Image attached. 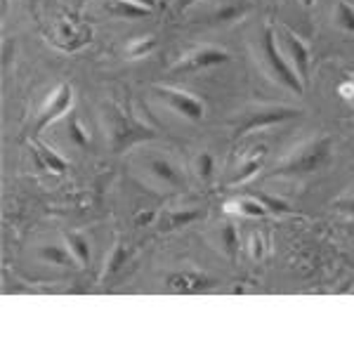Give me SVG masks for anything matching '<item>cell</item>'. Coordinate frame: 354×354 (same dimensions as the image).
I'll use <instances>...</instances> for the list:
<instances>
[{"label": "cell", "mask_w": 354, "mask_h": 354, "mask_svg": "<svg viewBox=\"0 0 354 354\" xmlns=\"http://www.w3.org/2000/svg\"><path fill=\"white\" fill-rule=\"evenodd\" d=\"M265 151H267V147H258V153H253V156H248L245 158V163L239 168V173L234 175V185H239V182H245L248 177H253L255 173L260 170V165H262V158H265Z\"/></svg>", "instance_id": "obj_16"}, {"label": "cell", "mask_w": 354, "mask_h": 354, "mask_svg": "<svg viewBox=\"0 0 354 354\" xmlns=\"http://www.w3.org/2000/svg\"><path fill=\"white\" fill-rule=\"evenodd\" d=\"M335 24H338L342 31L354 33V8L347 0H338V8H335Z\"/></svg>", "instance_id": "obj_18"}, {"label": "cell", "mask_w": 354, "mask_h": 354, "mask_svg": "<svg viewBox=\"0 0 354 354\" xmlns=\"http://www.w3.org/2000/svg\"><path fill=\"white\" fill-rule=\"evenodd\" d=\"M41 260L50 262V265H62V267H73V265H81L76 260V255L68 250V245H43L38 250Z\"/></svg>", "instance_id": "obj_12"}, {"label": "cell", "mask_w": 354, "mask_h": 354, "mask_svg": "<svg viewBox=\"0 0 354 354\" xmlns=\"http://www.w3.org/2000/svg\"><path fill=\"white\" fill-rule=\"evenodd\" d=\"M153 93H156L158 100L165 102L170 109L180 113V116L189 118V121H194V123L203 121L205 104L201 100H196L194 95L182 93V90H175V88H161V85H156V88H153Z\"/></svg>", "instance_id": "obj_4"}, {"label": "cell", "mask_w": 354, "mask_h": 354, "mask_svg": "<svg viewBox=\"0 0 354 354\" xmlns=\"http://www.w3.org/2000/svg\"><path fill=\"white\" fill-rule=\"evenodd\" d=\"M300 116L298 109H290V106H270V109H260L255 113H248V118L239 125L236 135H248L250 130L258 128H267V125H277L281 121H288V118Z\"/></svg>", "instance_id": "obj_8"}, {"label": "cell", "mask_w": 354, "mask_h": 354, "mask_svg": "<svg viewBox=\"0 0 354 354\" xmlns=\"http://www.w3.org/2000/svg\"><path fill=\"white\" fill-rule=\"evenodd\" d=\"M253 196L260 198L270 213H293V208H290L288 203L279 201V198H274V196H267V194H258V192H253Z\"/></svg>", "instance_id": "obj_21"}, {"label": "cell", "mask_w": 354, "mask_h": 354, "mask_svg": "<svg viewBox=\"0 0 354 354\" xmlns=\"http://www.w3.org/2000/svg\"><path fill=\"white\" fill-rule=\"evenodd\" d=\"M340 95L345 97L350 104H354V81H347V83H342L340 85Z\"/></svg>", "instance_id": "obj_27"}, {"label": "cell", "mask_w": 354, "mask_h": 354, "mask_svg": "<svg viewBox=\"0 0 354 354\" xmlns=\"http://www.w3.org/2000/svg\"><path fill=\"white\" fill-rule=\"evenodd\" d=\"M227 62H230V53H227V50L208 45V48H198V50H194V53L185 55L173 68H170V73H194L208 66L227 64Z\"/></svg>", "instance_id": "obj_6"}, {"label": "cell", "mask_w": 354, "mask_h": 354, "mask_svg": "<svg viewBox=\"0 0 354 354\" xmlns=\"http://www.w3.org/2000/svg\"><path fill=\"white\" fill-rule=\"evenodd\" d=\"M109 118H111V142L116 151H123L125 147H130L137 140H149V137H153L151 128L135 121L133 116H125L118 109H111Z\"/></svg>", "instance_id": "obj_3"}, {"label": "cell", "mask_w": 354, "mask_h": 354, "mask_svg": "<svg viewBox=\"0 0 354 354\" xmlns=\"http://www.w3.org/2000/svg\"><path fill=\"white\" fill-rule=\"evenodd\" d=\"M352 125H354V123H352Z\"/></svg>", "instance_id": "obj_31"}, {"label": "cell", "mask_w": 354, "mask_h": 354, "mask_svg": "<svg viewBox=\"0 0 354 354\" xmlns=\"http://www.w3.org/2000/svg\"><path fill=\"white\" fill-rule=\"evenodd\" d=\"M156 50V38L147 36V38H135L133 43L128 45V57L130 59H140V57H147L149 53Z\"/></svg>", "instance_id": "obj_19"}, {"label": "cell", "mask_w": 354, "mask_h": 354, "mask_svg": "<svg viewBox=\"0 0 354 354\" xmlns=\"http://www.w3.org/2000/svg\"><path fill=\"white\" fill-rule=\"evenodd\" d=\"M201 218L198 210H165L163 218H161V230L163 232H173L177 227H185L189 222Z\"/></svg>", "instance_id": "obj_13"}, {"label": "cell", "mask_w": 354, "mask_h": 354, "mask_svg": "<svg viewBox=\"0 0 354 354\" xmlns=\"http://www.w3.org/2000/svg\"><path fill=\"white\" fill-rule=\"evenodd\" d=\"M135 3L145 5V8H149V10H153V8H156V0H135Z\"/></svg>", "instance_id": "obj_28"}, {"label": "cell", "mask_w": 354, "mask_h": 354, "mask_svg": "<svg viewBox=\"0 0 354 354\" xmlns=\"http://www.w3.org/2000/svg\"><path fill=\"white\" fill-rule=\"evenodd\" d=\"M66 245H68V250L76 255V260L81 262V265H88V262H90V243H88V239H83L81 234L71 232V234H66Z\"/></svg>", "instance_id": "obj_17"}, {"label": "cell", "mask_w": 354, "mask_h": 354, "mask_svg": "<svg viewBox=\"0 0 354 354\" xmlns=\"http://www.w3.org/2000/svg\"><path fill=\"white\" fill-rule=\"evenodd\" d=\"M222 245H225V250L234 258L239 241H236V230H234L232 225H225V227H222Z\"/></svg>", "instance_id": "obj_22"}, {"label": "cell", "mask_w": 354, "mask_h": 354, "mask_svg": "<svg viewBox=\"0 0 354 354\" xmlns=\"http://www.w3.org/2000/svg\"><path fill=\"white\" fill-rule=\"evenodd\" d=\"M156 218V210H147V213H140L135 218V227H145V225H149V222Z\"/></svg>", "instance_id": "obj_26"}, {"label": "cell", "mask_w": 354, "mask_h": 354, "mask_svg": "<svg viewBox=\"0 0 354 354\" xmlns=\"http://www.w3.org/2000/svg\"><path fill=\"white\" fill-rule=\"evenodd\" d=\"M68 137H71V142L76 147H81V149H85V147L90 145V135L85 133V128L81 125V121H78L76 116L68 121Z\"/></svg>", "instance_id": "obj_20"}, {"label": "cell", "mask_w": 354, "mask_h": 354, "mask_svg": "<svg viewBox=\"0 0 354 354\" xmlns=\"http://www.w3.org/2000/svg\"><path fill=\"white\" fill-rule=\"evenodd\" d=\"M36 153H38V158H41V163H43V168H48V170H53V173L57 175H62V173H66V168H68V163L64 161V158L59 156L55 149H50L48 145H43V142H36Z\"/></svg>", "instance_id": "obj_14"}, {"label": "cell", "mask_w": 354, "mask_h": 354, "mask_svg": "<svg viewBox=\"0 0 354 354\" xmlns=\"http://www.w3.org/2000/svg\"><path fill=\"white\" fill-rule=\"evenodd\" d=\"M73 106V93H71V85L62 83L59 88L55 90L53 97L48 100V104L43 106L41 116H38V123H36V133H43L50 123L57 121L59 116L68 113V109Z\"/></svg>", "instance_id": "obj_7"}, {"label": "cell", "mask_w": 354, "mask_h": 354, "mask_svg": "<svg viewBox=\"0 0 354 354\" xmlns=\"http://www.w3.org/2000/svg\"><path fill=\"white\" fill-rule=\"evenodd\" d=\"M230 210H236V213H241V215H248V218H265L270 210L265 208V203L260 201V198H255L253 194L250 196H245V198H239V201H234L227 205Z\"/></svg>", "instance_id": "obj_15"}, {"label": "cell", "mask_w": 354, "mask_h": 354, "mask_svg": "<svg viewBox=\"0 0 354 354\" xmlns=\"http://www.w3.org/2000/svg\"><path fill=\"white\" fill-rule=\"evenodd\" d=\"M102 8L111 17H118V19H140V17H149L153 12V10L135 3V0H104Z\"/></svg>", "instance_id": "obj_11"}, {"label": "cell", "mask_w": 354, "mask_h": 354, "mask_svg": "<svg viewBox=\"0 0 354 354\" xmlns=\"http://www.w3.org/2000/svg\"><path fill=\"white\" fill-rule=\"evenodd\" d=\"M262 55H265V62H267V66H270L272 76L277 78L279 83H283L288 90H293V93H298V95L305 90V83L300 81L295 68L288 64L286 55L281 53V48H279V43H277V33H274L272 28H265V33H262Z\"/></svg>", "instance_id": "obj_1"}, {"label": "cell", "mask_w": 354, "mask_h": 354, "mask_svg": "<svg viewBox=\"0 0 354 354\" xmlns=\"http://www.w3.org/2000/svg\"><path fill=\"white\" fill-rule=\"evenodd\" d=\"M328 149H330V140L328 137H319V140H312L310 145H305L302 149H298L290 158H286L274 175H302V173H312V170L322 168L328 158Z\"/></svg>", "instance_id": "obj_2"}, {"label": "cell", "mask_w": 354, "mask_h": 354, "mask_svg": "<svg viewBox=\"0 0 354 354\" xmlns=\"http://www.w3.org/2000/svg\"><path fill=\"white\" fill-rule=\"evenodd\" d=\"M187 3H192V0H177V8H180V10H182V8H185V5H187Z\"/></svg>", "instance_id": "obj_30"}, {"label": "cell", "mask_w": 354, "mask_h": 354, "mask_svg": "<svg viewBox=\"0 0 354 354\" xmlns=\"http://www.w3.org/2000/svg\"><path fill=\"white\" fill-rule=\"evenodd\" d=\"M128 260V253H125V248L123 245H116V248H113V258L109 260V272H116V270H121V265L123 262Z\"/></svg>", "instance_id": "obj_24"}, {"label": "cell", "mask_w": 354, "mask_h": 354, "mask_svg": "<svg viewBox=\"0 0 354 354\" xmlns=\"http://www.w3.org/2000/svg\"><path fill=\"white\" fill-rule=\"evenodd\" d=\"M300 3H302V5H305V8H312V5H314V3H317V0H300Z\"/></svg>", "instance_id": "obj_29"}, {"label": "cell", "mask_w": 354, "mask_h": 354, "mask_svg": "<svg viewBox=\"0 0 354 354\" xmlns=\"http://www.w3.org/2000/svg\"><path fill=\"white\" fill-rule=\"evenodd\" d=\"M168 286L177 293H198L210 286V279L198 272H177L168 277Z\"/></svg>", "instance_id": "obj_10"}, {"label": "cell", "mask_w": 354, "mask_h": 354, "mask_svg": "<svg viewBox=\"0 0 354 354\" xmlns=\"http://www.w3.org/2000/svg\"><path fill=\"white\" fill-rule=\"evenodd\" d=\"M196 170H198V175H201V177H210V173H213V153L203 151L201 156H198Z\"/></svg>", "instance_id": "obj_23"}, {"label": "cell", "mask_w": 354, "mask_h": 354, "mask_svg": "<svg viewBox=\"0 0 354 354\" xmlns=\"http://www.w3.org/2000/svg\"><path fill=\"white\" fill-rule=\"evenodd\" d=\"M277 43L281 45V53L286 55L288 64L295 68V73L300 76V81H307V73H310V48L295 36L290 28H279Z\"/></svg>", "instance_id": "obj_5"}, {"label": "cell", "mask_w": 354, "mask_h": 354, "mask_svg": "<svg viewBox=\"0 0 354 354\" xmlns=\"http://www.w3.org/2000/svg\"><path fill=\"white\" fill-rule=\"evenodd\" d=\"M262 236H258V234H253V239H250V250H253V258L260 260L262 253H265V248H262Z\"/></svg>", "instance_id": "obj_25"}, {"label": "cell", "mask_w": 354, "mask_h": 354, "mask_svg": "<svg viewBox=\"0 0 354 354\" xmlns=\"http://www.w3.org/2000/svg\"><path fill=\"white\" fill-rule=\"evenodd\" d=\"M147 168H149V173L156 177L158 182H163L170 189H182V187H185V177L180 175V170H177L173 163L165 161V158H149Z\"/></svg>", "instance_id": "obj_9"}]
</instances>
